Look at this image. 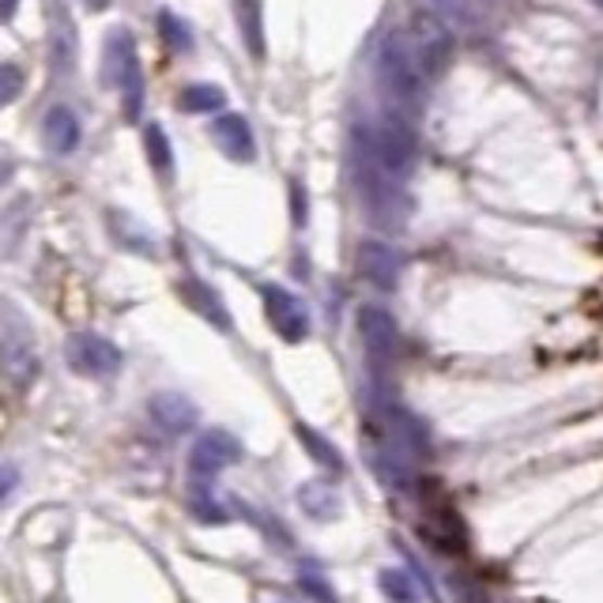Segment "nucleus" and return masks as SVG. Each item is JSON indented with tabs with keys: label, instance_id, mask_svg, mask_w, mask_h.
<instances>
[{
	"label": "nucleus",
	"instance_id": "obj_1",
	"mask_svg": "<svg viewBox=\"0 0 603 603\" xmlns=\"http://www.w3.org/2000/svg\"><path fill=\"white\" fill-rule=\"evenodd\" d=\"M377 79H381V91L388 94L393 106H419V94H423V76H419L415 61L408 53V42L403 35H388L381 42L377 53Z\"/></svg>",
	"mask_w": 603,
	"mask_h": 603
},
{
	"label": "nucleus",
	"instance_id": "obj_2",
	"mask_svg": "<svg viewBox=\"0 0 603 603\" xmlns=\"http://www.w3.org/2000/svg\"><path fill=\"white\" fill-rule=\"evenodd\" d=\"M408 53L411 61H415L419 76L423 79H434L446 73L449 57H452V35L446 27V20L434 12H415L411 15V27H408Z\"/></svg>",
	"mask_w": 603,
	"mask_h": 603
},
{
	"label": "nucleus",
	"instance_id": "obj_3",
	"mask_svg": "<svg viewBox=\"0 0 603 603\" xmlns=\"http://www.w3.org/2000/svg\"><path fill=\"white\" fill-rule=\"evenodd\" d=\"M374 158H377V170L388 174V178H403L415 163V132L403 117L388 114L381 121L377 137H374Z\"/></svg>",
	"mask_w": 603,
	"mask_h": 603
},
{
	"label": "nucleus",
	"instance_id": "obj_4",
	"mask_svg": "<svg viewBox=\"0 0 603 603\" xmlns=\"http://www.w3.org/2000/svg\"><path fill=\"white\" fill-rule=\"evenodd\" d=\"M242 457V446H238L230 434L223 431H208L196 438L193 452H189V475H193V483L201 490H208L211 483H216V475L223 472L227 464H234V460Z\"/></svg>",
	"mask_w": 603,
	"mask_h": 603
},
{
	"label": "nucleus",
	"instance_id": "obj_5",
	"mask_svg": "<svg viewBox=\"0 0 603 603\" xmlns=\"http://www.w3.org/2000/svg\"><path fill=\"white\" fill-rule=\"evenodd\" d=\"M65 359L76 374H87V377H110L121 370V351L110 339L94 336V332H76L65 344Z\"/></svg>",
	"mask_w": 603,
	"mask_h": 603
},
{
	"label": "nucleus",
	"instance_id": "obj_6",
	"mask_svg": "<svg viewBox=\"0 0 603 603\" xmlns=\"http://www.w3.org/2000/svg\"><path fill=\"white\" fill-rule=\"evenodd\" d=\"M260 298H265L268 321H272V329L280 332L283 339H291V344L306 339L309 313H306V306H302V302L291 295V291L275 287V283H265V287H260Z\"/></svg>",
	"mask_w": 603,
	"mask_h": 603
},
{
	"label": "nucleus",
	"instance_id": "obj_7",
	"mask_svg": "<svg viewBox=\"0 0 603 603\" xmlns=\"http://www.w3.org/2000/svg\"><path fill=\"white\" fill-rule=\"evenodd\" d=\"M355 268H359V275L367 283H374L381 291H393L396 283H400V253L393 249V245L385 242H362L359 253H355Z\"/></svg>",
	"mask_w": 603,
	"mask_h": 603
},
{
	"label": "nucleus",
	"instance_id": "obj_8",
	"mask_svg": "<svg viewBox=\"0 0 603 603\" xmlns=\"http://www.w3.org/2000/svg\"><path fill=\"white\" fill-rule=\"evenodd\" d=\"M359 336H362V347H367L374 362L393 359V351H396V321H393V313H388V309L362 306L359 309Z\"/></svg>",
	"mask_w": 603,
	"mask_h": 603
},
{
	"label": "nucleus",
	"instance_id": "obj_9",
	"mask_svg": "<svg viewBox=\"0 0 603 603\" xmlns=\"http://www.w3.org/2000/svg\"><path fill=\"white\" fill-rule=\"evenodd\" d=\"M140 76V57H137V46L125 30H114L106 35V46H102V84H114L125 87L129 79Z\"/></svg>",
	"mask_w": 603,
	"mask_h": 603
},
{
	"label": "nucleus",
	"instance_id": "obj_10",
	"mask_svg": "<svg viewBox=\"0 0 603 603\" xmlns=\"http://www.w3.org/2000/svg\"><path fill=\"white\" fill-rule=\"evenodd\" d=\"M211 140H216L219 151H223L227 158H234V163H253V151H257V144H253V129L242 114L219 117V121L211 125Z\"/></svg>",
	"mask_w": 603,
	"mask_h": 603
},
{
	"label": "nucleus",
	"instance_id": "obj_11",
	"mask_svg": "<svg viewBox=\"0 0 603 603\" xmlns=\"http://www.w3.org/2000/svg\"><path fill=\"white\" fill-rule=\"evenodd\" d=\"M151 419L166 434H189L196 426V403L181 393H155L151 396Z\"/></svg>",
	"mask_w": 603,
	"mask_h": 603
},
{
	"label": "nucleus",
	"instance_id": "obj_12",
	"mask_svg": "<svg viewBox=\"0 0 603 603\" xmlns=\"http://www.w3.org/2000/svg\"><path fill=\"white\" fill-rule=\"evenodd\" d=\"M42 137H46V147L57 151V155L76 151V144H79V121H76L73 110L53 106L50 114H46V121H42Z\"/></svg>",
	"mask_w": 603,
	"mask_h": 603
},
{
	"label": "nucleus",
	"instance_id": "obj_13",
	"mask_svg": "<svg viewBox=\"0 0 603 603\" xmlns=\"http://www.w3.org/2000/svg\"><path fill=\"white\" fill-rule=\"evenodd\" d=\"M298 505L306 517L313 521H332L339 517V495L329 487V483L313 479V483H302L298 487Z\"/></svg>",
	"mask_w": 603,
	"mask_h": 603
},
{
	"label": "nucleus",
	"instance_id": "obj_14",
	"mask_svg": "<svg viewBox=\"0 0 603 603\" xmlns=\"http://www.w3.org/2000/svg\"><path fill=\"white\" fill-rule=\"evenodd\" d=\"M181 295H185V302L196 309V313L208 317V321L216 324V329H230V313L223 309V298H219L216 291L208 287V283L185 280V283H181Z\"/></svg>",
	"mask_w": 603,
	"mask_h": 603
},
{
	"label": "nucleus",
	"instance_id": "obj_15",
	"mask_svg": "<svg viewBox=\"0 0 603 603\" xmlns=\"http://www.w3.org/2000/svg\"><path fill=\"white\" fill-rule=\"evenodd\" d=\"M238 27H242L245 50L253 57H265V15H260V0H234Z\"/></svg>",
	"mask_w": 603,
	"mask_h": 603
},
{
	"label": "nucleus",
	"instance_id": "obj_16",
	"mask_svg": "<svg viewBox=\"0 0 603 603\" xmlns=\"http://www.w3.org/2000/svg\"><path fill=\"white\" fill-rule=\"evenodd\" d=\"M223 102H227L223 87H216V84H193V87H185V91H181L178 106L185 110V114H211V110H219Z\"/></svg>",
	"mask_w": 603,
	"mask_h": 603
},
{
	"label": "nucleus",
	"instance_id": "obj_17",
	"mask_svg": "<svg viewBox=\"0 0 603 603\" xmlns=\"http://www.w3.org/2000/svg\"><path fill=\"white\" fill-rule=\"evenodd\" d=\"M298 438H302V446H306L309 457H313L321 467H329V472H344V457H339V449L332 446L324 434L309 431V426H298Z\"/></svg>",
	"mask_w": 603,
	"mask_h": 603
},
{
	"label": "nucleus",
	"instance_id": "obj_18",
	"mask_svg": "<svg viewBox=\"0 0 603 603\" xmlns=\"http://www.w3.org/2000/svg\"><path fill=\"white\" fill-rule=\"evenodd\" d=\"M377 585L381 592H385L393 603H415V585H411V577L403 574V569H381L377 574Z\"/></svg>",
	"mask_w": 603,
	"mask_h": 603
},
{
	"label": "nucleus",
	"instance_id": "obj_19",
	"mask_svg": "<svg viewBox=\"0 0 603 603\" xmlns=\"http://www.w3.org/2000/svg\"><path fill=\"white\" fill-rule=\"evenodd\" d=\"M144 147H147V158L155 170H170L174 166V147L170 140H166V132L158 129V125H147L144 129Z\"/></svg>",
	"mask_w": 603,
	"mask_h": 603
},
{
	"label": "nucleus",
	"instance_id": "obj_20",
	"mask_svg": "<svg viewBox=\"0 0 603 603\" xmlns=\"http://www.w3.org/2000/svg\"><path fill=\"white\" fill-rule=\"evenodd\" d=\"M158 35H163V42L170 46L174 53H185L189 46H193L189 42V27L174 12H158Z\"/></svg>",
	"mask_w": 603,
	"mask_h": 603
},
{
	"label": "nucleus",
	"instance_id": "obj_21",
	"mask_svg": "<svg viewBox=\"0 0 603 603\" xmlns=\"http://www.w3.org/2000/svg\"><path fill=\"white\" fill-rule=\"evenodd\" d=\"M23 91V68L15 65H0V110Z\"/></svg>",
	"mask_w": 603,
	"mask_h": 603
},
{
	"label": "nucleus",
	"instance_id": "obj_22",
	"mask_svg": "<svg viewBox=\"0 0 603 603\" xmlns=\"http://www.w3.org/2000/svg\"><path fill=\"white\" fill-rule=\"evenodd\" d=\"M431 4L449 20H472L475 15V0H431Z\"/></svg>",
	"mask_w": 603,
	"mask_h": 603
},
{
	"label": "nucleus",
	"instance_id": "obj_23",
	"mask_svg": "<svg viewBox=\"0 0 603 603\" xmlns=\"http://www.w3.org/2000/svg\"><path fill=\"white\" fill-rule=\"evenodd\" d=\"M302 585H306L309 589V596L313 600H321V603H336V596H332V589L324 581H317L313 574H309V569H302Z\"/></svg>",
	"mask_w": 603,
	"mask_h": 603
},
{
	"label": "nucleus",
	"instance_id": "obj_24",
	"mask_svg": "<svg viewBox=\"0 0 603 603\" xmlns=\"http://www.w3.org/2000/svg\"><path fill=\"white\" fill-rule=\"evenodd\" d=\"M15 483H20V472H15L12 464H4V467H0V502H4V498L12 495V490H15Z\"/></svg>",
	"mask_w": 603,
	"mask_h": 603
},
{
	"label": "nucleus",
	"instance_id": "obj_25",
	"mask_svg": "<svg viewBox=\"0 0 603 603\" xmlns=\"http://www.w3.org/2000/svg\"><path fill=\"white\" fill-rule=\"evenodd\" d=\"M291 204H295V223H306V189L298 185H291Z\"/></svg>",
	"mask_w": 603,
	"mask_h": 603
},
{
	"label": "nucleus",
	"instance_id": "obj_26",
	"mask_svg": "<svg viewBox=\"0 0 603 603\" xmlns=\"http://www.w3.org/2000/svg\"><path fill=\"white\" fill-rule=\"evenodd\" d=\"M15 8H20V0H0V20H12Z\"/></svg>",
	"mask_w": 603,
	"mask_h": 603
},
{
	"label": "nucleus",
	"instance_id": "obj_27",
	"mask_svg": "<svg viewBox=\"0 0 603 603\" xmlns=\"http://www.w3.org/2000/svg\"><path fill=\"white\" fill-rule=\"evenodd\" d=\"M592 4H596V8H603V0H592Z\"/></svg>",
	"mask_w": 603,
	"mask_h": 603
}]
</instances>
